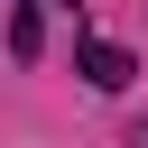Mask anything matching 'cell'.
<instances>
[{"label":"cell","mask_w":148,"mask_h":148,"mask_svg":"<svg viewBox=\"0 0 148 148\" xmlns=\"http://www.w3.org/2000/svg\"><path fill=\"white\" fill-rule=\"evenodd\" d=\"M46 46V28H37V9H9V56H37Z\"/></svg>","instance_id":"cell-2"},{"label":"cell","mask_w":148,"mask_h":148,"mask_svg":"<svg viewBox=\"0 0 148 148\" xmlns=\"http://www.w3.org/2000/svg\"><path fill=\"white\" fill-rule=\"evenodd\" d=\"M130 74H139V56H130V46H83V83H92V92H120Z\"/></svg>","instance_id":"cell-1"}]
</instances>
